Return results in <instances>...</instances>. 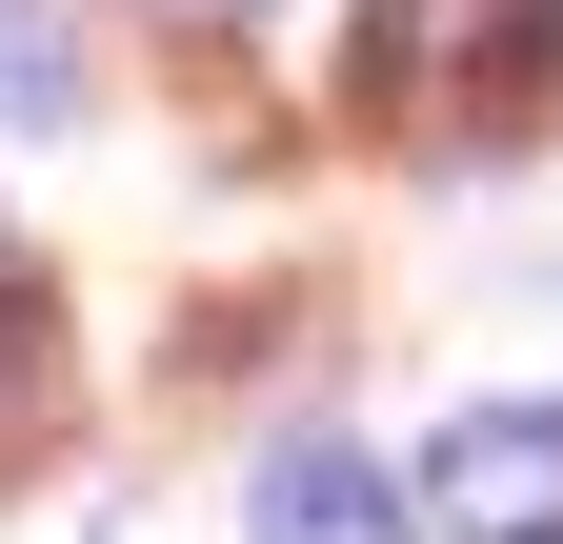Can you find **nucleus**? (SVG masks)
Masks as SVG:
<instances>
[{"mask_svg": "<svg viewBox=\"0 0 563 544\" xmlns=\"http://www.w3.org/2000/svg\"><path fill=\"white\" fill-rule=\"evenodd\" d=\"M242 524H262V544H402V485H383L363 444L302 424V444H262V504H242Z\"/></svg>", "mask_w": 563, "mask_h": 544, "instance_id": "nucleus-3", "label": "nucleus"}, {"mask_svg": "<svg viewBox=\"0 0 563 544\" xmlns=\"http://www.w3.org/2000/svg\"><path fill=\"white\" fill-rule=\"evenodd\" d=\"M543 81V0H363V121H504Z\"/></svg>", "mask_w": 563, "mask_h": 544, "instance_id": "nucleus-1", "label": "nucleus"}, {"mask_svg": "<svg viewBox=\"0 0 563 544\" xmlns=\"http://www.w3.org/2000/svg\"><path fill=\"white\" fill-rule=\"evenodd\" d=\"M422 524L463 544H563V403H463L422 444Z\"/></svg>", "mask_w": 563, "mask_h": 544, "instance_id": "nucleus-2", "label": "nucleus"}, {"mask_svg": "<svg viewBox=\"0 0 563 544\" xmlns=\"http://www.w3.org/2000/svg\"><path fill=\"white\" fill-rule=\"evenodd\" d=\"M162 21H262V0H162Z\"/></svg>", "mask_w": 563, "mask_h": 544, "instance_id": "nucleus-4", "label": "nucleus"}]
</instances>
